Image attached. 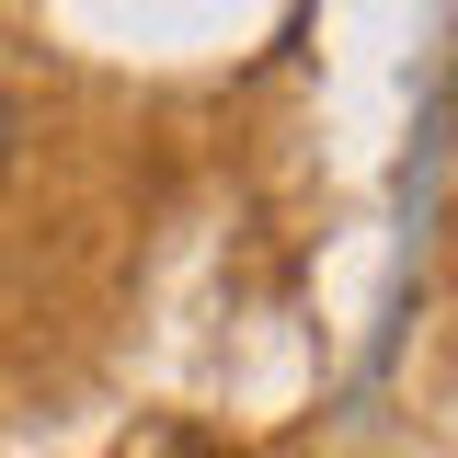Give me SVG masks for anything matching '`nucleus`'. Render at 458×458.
<instances>
[{
    "label": "nucleus",
    "mask_w": 458,
    "mask_h": 458,
    "mask_svg": "<svg viewBox=\"0 0 458 458\" xmlns=\"http://www.w3.org/2000/svg\"><path fill=\"white\" fill-rule=\"evenodd\" d=\"M0 138H12V104H0Z\"/></svg>",
    "instance_id": "obj_1"
}]
</instances>
